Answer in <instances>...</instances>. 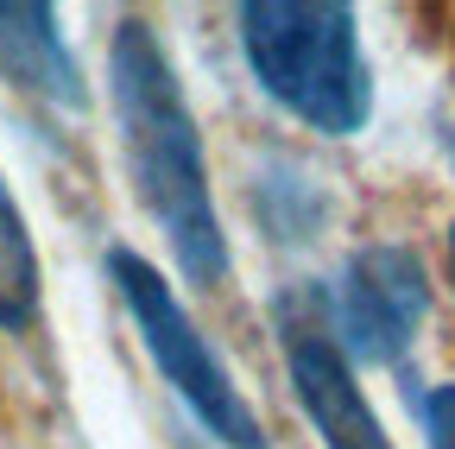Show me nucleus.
<instances>
[{"label": "nucleus", "instance_id": "nucleus-1", "mask_svg": "<svg viewBox=\"0 0 455 449\" xmlns=\"http://www.w3.org/2000/svg\"><path fill=\"white\" fill-rule=\"evenodd\" d=\"M108 101L121 127V158L140 209L158 221V235L190 285H221L235 253H228L221 215L209 196V158L190 115V95L171 70L164 44L146 20H121L108 44Z\"/></svg>", "mask_w": 455, "mask_h": 449}, {"label": "nucleus", "instance_id": "nucleus-2", "mask_svg": "<svg viewBox=\"0 0 455 449\" xmlns=\"http://www.w3.org/2000/svg\"><path fill=\"white\" fill-rule=\"evenodd\" d=\"M241 51L253 83L323 140H355L373 121V70L341 0H247Z\"/></svg>", "mask_w": 455, "mask_h": 449}, {"label": "nucleus", "instance_id": "nucleus-3", "mask_svg": "<svg viewBox=\"0 0 455 449\" xmlns=\"http://www.w3.org/2000/svg\"><path fill=\"white\" fill-rule=\"evenodd\" d=\"M108 285L121 292V304H127V317L140 329L152 367L184 399V412L221 449H266V430H259V418L247 405V392L235 386V373H228V361L215 355V342L196 329L184 298L171 292V278L146 253H133V247H108Z\"/></svg>", "mask_w": 455, "mask_h": 449}, {"label": "nucleus", "instance_id": "nucleus-4", "mask_svg": "<svg viewBox=\"0 0 455 449\" xmlns=\"http://www.w3.org/2000/svg\"><path fill=\"white\" fill-rule=\"evenodd\" d=\"M430 317V278L405 241H367L348 253L335 292H323L329 342L348 367H398Z\"/></svg>", "mask_w": 455, "mask_h": 449}, {"label": "nucleus", "instance_id": "nucleus-5", "mask_svg": "<svg viewBox=\"0 0 455 449\" xmlns=\"http://www.w3.org/2000/svg\"><path fill=\"white\" fill-rule=\"evenodd\" d=\"M272 335H278L284 373H291L298 405H304L310 430L323 437V449H392L379 412L367 405V392H361V373L341 361V349L329 342L323 292L316 285H291V292L272 298Z\"/></svg>", "mask_w": 455, "mask_h": 449}, {"label": "nucleus", "instance_id": "nucleus-6", "mask_svg": "<svg viewBox=\"0 0 455 449\" xmlns=\"http://www.w3.org/2000/svg\"><path fill=\"white\" fill-rule=\"evenodd\" d=\"M0 76L64 115L89 108V83L64 44L57 7H44V0H0Z\"/></svg>", "mask_w": 455, "mask_h": 449}, {"label": "nucleus", "instance_id": "nucleus-7", "mask_svg": "<svg viewBox=\"0 0 455 449\" xmlns=\"http://www.w3.org/2000/svg\"><path fill=\"white\" fill-rule=\"evenodd\" d=\"M38 247H32V229L0 178V329H32L38 323Z\"/></svg>", "mask_w": 455, "mask_h": 449}, {"label": "nucleus", "instance_id": "nucleus-8", "mask_svg": "<svg viewBox=\"0 0 455 449\" xmlns=\"http://www.w3.org/2000/svg\"><path fill=\"white\" fill-rule=\"evenodd\" d=\"M418 424H424V443L430 449H455V380L430 386L418 399Z\"/></svg>", "mask_w": 455, "mask_h": 449}, {"label": "nucleus", "instance_id": "nucleus-9", "mask_svg": "<svg viewBox=\"0 0 455 449\" xmlns=\"http://www.w3.org/2000/svg\"><path fill=\"white\" fill-rule=\"evenodd\" d=\"M449 285H455V221H449Z\"/></svg>", "mask_w": 455, "mask_h": 449}]
</instances>
